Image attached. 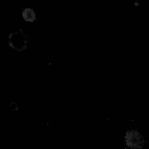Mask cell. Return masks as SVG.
<instances>
[{"label": "cell", "mask_w": 149, "mask_h": 149, "mask_svg": "<svg viewBox=\"0 0 149 149\" xmlns=\"http://www.w3.org/2000/svg\"><path fill=\"white\" fill-rule=\"evenodd\" d=\"M124 141L126 146L131 149H141L144 147L145 144L142 134L135 129H131L126 132Z\"/></svg>", "instance_id": "1"}, {"label": "cell", "mask_w": 149, "mask_h": 149, "mask_svg": "<svg viewBox=\"0 0 149 149\" xmlns=\"http://www.w3.org/2000/svg\"><path fill=\"white\" fill-rule=\"evenodd\" d=\"M22 16L26 21L32 22L36 19L35 12L31 9L26 8L23 11Z\"/></svg>", "instance_id": "2"}]
</instances>
